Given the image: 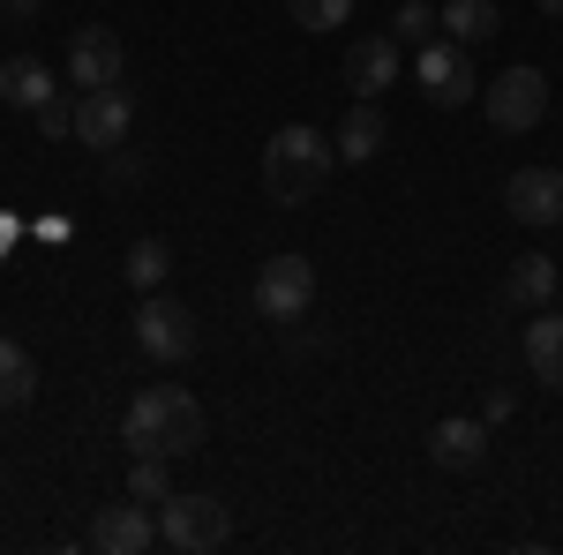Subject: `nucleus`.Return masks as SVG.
<instances>
[{
    "label": "nucleus",
    "mask_w": 563,
    "mask_h": 555,
    "mask_svg": "<svg viewBox=\"0 0 563 555\" xmlns=\"http://www.w3.org/2000/svg\"><path fill=\"white\" fill-rule=\"evenodd\" d=\"M504 211L519 218V225H563V173L556 166H526L504 180Z\"/></svg>",
    "instance_id": "obj_9"
},
{
    "label": "nucleus",
    "mask_w": 563,
    "mask_h": 555,
    "mask_svg": "<svg viewBox=\"0 0 563 555\" xmlns=\"http://www.w3.org/2000/svg\"><path fill=\"white\" fill-rule=\"evenodd\" d=\"M0 15H8V0H0Z\"/></svg>",
    "instance_id": "obj_28"
},
{
    "label": "nucleus",
    "mask_w": 563,
    "mask_h": 555,
    "mask_svg": "<svg viewBox=\"0 0 563 555\" xmlns=\"http://www.w3.org/2000/svg\"><path fill=\"white\" fill-rule=\"evenodd\" d=\"M435 31H443V8H429V0H406V8L390 15V38L398 45H429Z\"/></svg>",
    "instance_id": "obj_22"
},
{
    "label": "nucleus",
    "mask_w": 563,
    "mask_h": 555,
    "mask_svg": "<svg viewBox=\"0 0 563 555\" xmlns=\"http://www.w3.org/2000/svg\"><path fill=\"white\" fill-rule=\"evenodd\" d=\"M429 458H435L443 473H474L481 458H488V421H435Z\"/></svg>",
    "instance_id": "obj_14"
},
{
    "label": "nucleus",
    "mask_w": 563,
    "mask_h": 555,
    "mask_svg": "<svg viewBox=\"0 0 563 555\" xmlns=\"http://www.w3.org/2000/svg\"><path fill=\"white\" fill-rule=\"evenodd\" d=\"M8 15H38V0H8Z\"/></svg>",
    "instance_id": "obj_26"
},
{
    "label": "nucleus",
    "mask_w": 563,
    "mask_h": 555,
    "mask_svg": "<svg viewBox=\"0 0 563 555\" xmlns=\"http://www.w3.org/2000/svg\"><path fill=\"white\" fill-rule=\"evenodd\" d=\"M496 31H504V8H496V0H443V38L488 45Z\"/></svg>",
    "instance_id": "obj_17"
},
{
    "label": "nucleus",
    "mask_w": 563,
    "mask_h": 555,
    "mask_svg": "<svg viewBox=\"0 0 563 555\" xmlns=\"http://www.w3.org/2000/svg\"><path fill=\"white\" fill-rule=\"evenodd\" d=\"M38 129L45 135H76V98H60V90H53V98L38 106Z\"/></svg>",
    "instance_id": "obj_24"
},
{
    "label": "nucleus",
    "mask_w": 563,
    "mask_h": 555,
    "mask_svg": "<svg viewBox=\"0 0 563 555\" xmlns=\"http://www.w3.org/2000/svg\"><path fill=\"white\" fill-rule=\"evenodd\" d=\"M526 368H533V384L563 390V308H533V323H526Z\"/></svg>",
    "instance_id": "obj_13"
},
{
    "label": "nucleus",
    "mask_w": 563,
    "mask_h": 555,
    "mask_svg": "<svg viewBox=\"0 0 563 555\" xmlns=\"http://www.w3.org/2000/svg\"><path fill=\"white\" fill-rule=\"evenodd\" d=\"M225 533H233V518H225L218 496H166V503H158V541L180 548V555L225 548Z\"/></svg>",
    "instance_id": "obj_3"
},
{
    "label": "nucleus",
    "mask_w": 563,
    "mask_h": 555,
    "mask_svg": "<svg viewBox=\"0 0 563 555\" xmlns=\"http://www.w3.org/2000/svg\"><path fill=\"white\" fill-rule=\"evenodd\" d=\"M0 98H8L15 113H38L45 98H53V76H45L38 60H8V68H0Z\"/></svg>",
    "instance_id": "obj_19"
},
{
    "label": "nucleus",
    "mask_w": 563,
    "mask_h": 555,
    "mask_svg": "<svg viewBox=\"0 0 563 555\" xmlns=\"http://www.w3.org/2000/svg\"><path fill=\"white\" fill-rule=\"evenodd\" d=\"M390 84H398V38H353L346 90H353V98H384Z\"/></svg>",
    "instance_id": "obj_12"
},
{
    "label": "nucleus",
    "mask_w": 563,
    "mask_h": 555,
    "mask_svg": "<svg viewBox=\"0 0 563 555\" xmlns=\"http://www.w3.org/2000/svg\"><path fill=\"white\" fill-rule=\"evenodd\" d=\"M481 106H488V121L504 135L541 129V121H549V76H541V68H504V76L481 84Z\"/></svg>",
    "instance_id": "obj_4"
},
{
    "label": "nucleus",
    "mask_w": 563,
    "mask_h": 555,
    "mask_svg": "<svg viewBox=\"0 0 563 555\" xmlns=\"http://www.w3.org/2000/svg\"><path fill=\"white\" fill-rule=\"evenodd\" d=\"M511 406H519V398H511V390L496 384L488 398H481V421H488V428H496V421H511Z\"/></svg>",
    "instance_id": "obj_25"
},
{
    "label": "nucleus",
    "mask_w": 563,
    "mask_h": 555,
    "mask_svg": "<svg viewBox=\"0 0 563 555\" xmlns=\"http://www.w3.org/2000/svg\"><path fill=\"white\" fill-rule=\"evenodd\" d=\"M135 345H143V360L180 368V360L196 353V315L166 293H143V308H135Z\"/></svg>",
    "instance_id": "obj_6"
},
{
    "label": "nucleus",
    "mask_w": 563,
    "mask_h": 555,
    "mask_svg": "<svg viewBox=\"0 0 563 555\" xmlns=\"http://www.w3.org/2000/svg\"><path fill=\"white\" fill-rule=\"evenodd\" d=\"M533 8H541V15H563V0H533Z\"/></svg>",
    "instance_id": "obj_27"
},
{
    "label": "nucleus",
    "mask_w": 563,
    "mask_h": 555,
    "mask_svg": "<svg viewBox=\"0 0 563 555\" xmlns=\"http://www.w3.org/2000/svg\"><path fill=\"white\" fill-rule=\"evenodd\" d=\"M256 308H263V323H301L308 308H316V263L308 256H271L256 270Z\"/></svg>",
    "instance_id": "obj_5"
},
{
    "label": "nucleus",
    "mask_w": 563,
    "mask_h": 555,
    "mask_svg": "<svg viewBox=\"0 0 563 555\" xmlns=\"http://www.w3.org/2000/svg\"><path fill=\"white\" fill-rule=\"evenodd\" d=\"M121 60H129V45L113 38V31H76V45H68V84L76 90H98V84H121Z\"/></svg>",
    "instance_id": "obj_11"
},
{
    "label": "nucleus",
    "mask_w": 563,
    "mask_h": 555,
    "mask_svg": "<svg viewBox=\"0 0 563 555\" xmlns=\"http://www.w3.org/2000/svg\"><path fill=\"white\" fill-rule=\"evenodd\" d=\"M129 496H135V503H166V496H174V473H166V458H158V451H135Z\"/></svg>",
    "instance_id": "obj_21"
},
{
    "label": "nucleus",
    "mask_w": 563,
    "mask_h": 555,
    "mask_svg": "<svg viewBox=\"0 0 563 555\" xmlns=\"http://www.w3.org/2000/svg\"><path fill=\"white\" fill-rule=\"evenodd\" d=\"M135 451H158V458H188V451H203V398L180 384H151L135 390L129 421H121Z\"/></svg>",
    "instance_id": "obj_1"
},
{
    "label": "nucleus",
    "mask_w": 563,
    "mask_h": 555,
    "mask_svg": "<svg viewBox=\"0 0 563 555\" xmlns=\"http://www.w3.org/2000/svg\"><path fill=\"white\" fill-rule=\"evenodd\" d=\"M90 548L98 555H143V548H158V518L143 511V503H106V511L90 518Z\"/></svg>",
    "instance_id": "obj_10"
},
{
    "label": "nucleus",
    "mask_w": 563,
    "mask_h": 555,
    "mask_svg": "<svg viewBox=\"0 0 563 555\" xmlns=\"http://www.w3.org/2000/svg\"><path fill=\"white\" fill-rule=\"evenodd\" d=\"M421 98L429 106H443V113H459V106H474L481 98V76H474V60H466V45L459 38H443V45H421Z\"/></svg>",
    "instance_id": "obj_7"
},
{
    "label": "nucleus",
    "mask_w": 563,
    "mask_h": 555,
    "mask_svg": "<svg viewBox=\"0 0 563 555\" xmlns=\"http://www.w3.org/2000/svg\"><path fill=\"white\" fill-rule=\"evenodd\" d=\"M129 129H135V98L121 84H98V90L76 98V143L84 151H121Z\"/></svg>",
    "instance_id": "obj_8"
},
{
    "label": "nucleus",
    "mask_w": 563,
    "mask_h": 555,
    "mask_svg": "<svg viewBox=\"0 0 563 555\" xmlns=\"http://www.w3.org/2000/svg\"><path fill=\"white\" fill-rule=\"evenodd\" d=\"M31 398H38V360L15 338H0V406L15 413V406H31Z\"/></svg>",
    "instance_id": "obj_18"
},
{
    "label": "nucleus",
    "mask_w": 563,
    "mask_h": 555,
    "mask_svg": "<svg viewBox=\"0 0 563 555\" xmlns=\"http://www.w3.org/2000/svg\"><path fill=\"white\" fill-rule=\"evenodd\" d=\"M286 15H294L301 31H316V38H323V31H339V23L353 15V0H286Z\"/></svg>",
    "instance_id": "obj_23"
},
{
    "label": "nucleus",
    "mask_w": 563,
    "mask_h": 555,
    "mask_svg": "<svg viewBox=\"0 0 563 555\" xmlns=\"http://www.w3.org/2000/svg\"><path fill=\"white\" fill-rule=\"evenodd\" d=\"M121 270H129L135 293H158V286H166V270H174V256H166V241H135Z\"/></svg>",
    "instance_id": "obj_20"
},
{
    "label": "nucleus",
    "mask_w": 563,
    "mask_h": 555,
    "mask_svg": "<svg viewBox=\"0 0 563 555\" xmlns=\"http://www.w3.org/2000/svg\"><path fill=\"white\" fill-rule=\"evenodd\" d=\"M331 143H339V158H346V166H368V158L390 143L384 106H376V98H353V113L339 121V135H331Z\"/></svg>",
    "instance_id": "obj_15"
},
{
    "label": "nucleus",
    "mask_w": 563,
    "mask_h": 555,
    "mask_svg": "<svg viewBox=\"0 0 563 555\" xmlns=\"http://www.w3.org/2000/svg\"><path fill=\"white\" fill-rule=\"evenodd\" d=\"M331 166H339V143L323 129H308V121H286L263 143V196L271 203H308L331 180Z\"/></svg>",
    "instance_id": "obj_2"
},
{
    "label": "nucleus",
    "mask_w": 563,
    "mask_h": 555,
    "mask_svg": "<svg viewBox=\"0 0 563 555\" xmlns=\"http://www.w3.org/2000/svg\"><path fill=\"white\" fill-rule=\"evenodd\" d=\"M549 300H556V263L549 256H511V270H504V308L533 315V308H549Z\"/></svg>",
    "instance_id": "obj_16"
}]
</instances>
